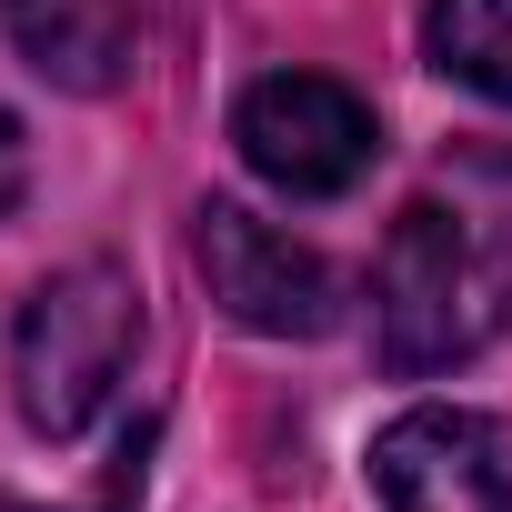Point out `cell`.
Instances as JSON below:
<instances>
[{
    "label": "cell",
    "mask_w": 512,
    "mask_h": 512,
    "mask_svg": "<svg viewBox=\"0 0 512 512\" xmlns=\"http://www.w3.org/2000/svg\"><path fill=\"white\" fill-rule=\"evenodd\" d=\"M0 31L11 51L51 81V91H111L131 71V0H0Z\"/></svg>",
    "instance_id": "obj_6"
},
{
    "label": "cell",
    "mask_w": 512,
    "mask_h": 512,
    "mask_svg": "<svg viewBox=\"0 0 512 512\" xmlns=\"http://www.w3.org/2000/svg\"><path fill=\"white\" fill-rule=\"evenodd\" d=\"M422 51L442 81L512 101V0H422Z\"/></svg>",
    "instance_id": "obj_7"
},
{
    "label": "cell",
    "mask_w": 512,
    "mask_h": 512,
    "mask_svg": "<svg viewBox=\"0 0 512 512\" xmlns=\"http://www.w3.org/2000/svg\"><path fill=\"white\" fill-rule=\"evenodd\" d=\"M131 352H141V292H131L111 262H71V272H51V282L21 302V332H11L21 422H31L41 442L91 432L101 402L131 382Z\"/></svg>",
    "instance_id": "obj_2"
},
{
    "label": "cell",
    "mask_w": 512,
    "mask_h": 512,
    "mask_svg": "<svg viewBox=\"0 0 512 512\" xmlns=\"http://www.w3.org/2000/svg\"><path fill=\"white\" fill-rule=\"evenodd\" d=\"M191 262H201L211 302H221L241 332H262V342H312V332L342 322L332 262H322L302 231L241 211V201H201V211H191Z\"/></svg>",
    "instance_id": "obj_3"
},
{
    "label": "cell",
    "mask_w": 512,
    "mask_h": 512,
    "mask_svg": "<svg viewBox=\"0 0 512 512\" xmlns=\"http://www.w3.org/2000/svg\"><path fill=\"white\" fill-rule=\"evenodd\" d=\"M231 141H241V161L262 171L282 201H342L372 171V151H382L372 101L342 91L332 71H272V81H251L241 111H231Z\"/></svg>",
    "instance_id": "obj_4"
},
{
    "label": "cell",
    "mask_w": 512,
    "mask_h": 512,
    "mask_svg": "<svg viewBox=\"0 0 512 512\" xmlns=\"http://www.w3.org/2000/svg\"><path fill=\"white\" fill-rule=\"evenodd\" d=\"M372 332L392 372H452L502 332V262L442 201H412L372 272Z\"/></svg>",
    "instance_id": "obj_1"
},
{
    "label": "cell",
    "mask_w": 512,
    "mask_h": 512,
    "mask_svg": "<svg viewBox=\"0 0 512 512\" xmlns=\"http://www.w3.org/2000/svg\"><path fill=\"white\" fill-rule=\"evenodd\" d=\"M372 492L382 512H512V412L412 402L372 432Z\"/></svg>",
    "instance_id": "obj_5"
},
{
    "label": "cell",
    "mask_w": 512,
    "mask_h": 512,
    "mask_svg": "<svg viewBox=\"0 0 512 512\" xmlns=\"http://www.w3.org/2000/svg\"><path fill=\"white\" fill-rule=\"evenodd\" d=\"M21 181H31V151H21V121H11V101H0V221H11Z\"/></svg>",
    "instance_id": "obj_8"
}]
</instances>
